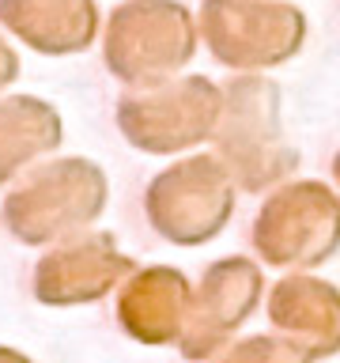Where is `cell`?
<instances>
[{
  "instance_id": "cell-14",
  "label": "cell",
  "mask_w": 340,
  "mask_h": 363,
  "mask_svg": "<svg viewBox=\"0 0 340 363\" xmlns=\"http://www.w3.org/2000/svg\"><path fill=\"white\" fill-rule=\"evenodd\" d=\"M212 363H310L291 340H283L280 333H257L242 337L231 348H223Z\"/></svg>"
},
{
  "instance_id": "cell-7",
  "label": "cell",
  "mask_w": 340,
  "mask_h": 363,
  "mask_svg": "<svg viewBox=\"0 0 340 363\" xmlns=\"http://www.w3.org/2000/svg\"><path fill=\"white\" fill-rule=\"evenodd\" d=\"M193 53V27L174 0H132L113 11L106 61L129 84H155Z\"/></svg>"
},
{
  "instance_id": "cell-4",
  "label": "cell",
  "mask_w": 340,
  "mask_h": 363,
  "mask_svg": "<svg viewBox=\"0 0 340 363\" xmlns=\"http://www.w3.org/2000/svg\"><path fill=\"white\" fill-rule=\"evenodd\" d=\"M234 182L215 155H189L155 174L144 189V216L159 238L204 246L231 223Z\"/></svg>"
},
{
  "instance_id": "cell-5",
  "label": "cell",
  "mask_w": 340,
  "mask_h": 363,
  "mask_svg": "<svg viewBox=\"0 0 340 363\" xmlns=\"http://www.w3.org/2000/svg\"><path fill=\"white\" fill-rule=\"evenodd\" d=\"M223 91L212 79L189 76L166 87L125 95L118 106V125L125 140L147 155H174L204 144L220 125Z\"/></svg>"
},
{
  "instance_id": "cell-11",
  "label": "cell",
  "mask_w": 340,
  "mask_h": 363,
  "mask_svg": "<svg viewBox=\"0 0 340 363\" xmlns=\"http://www.w3.org/2000/svg\"><path fill=\"white\" fill-rule=\"evenodd\" d=\"M193 284L174 265L136 269L118 291V325L136 345H178L186 329Z\"/></svg>"
},
{
  "instance_id": "cell-3",
  "label": "cell",
  "mask_w": 340,
  "mask_h": 363,
  "mask_svg": "<svg viewBox=\"0 0 340 363\" xmlns=\"http://www.w3.org/2000/svg\"><path fill=\"white\" fill-rule=\"evenodd\" d=\"M261 265L306 272L340 254V193L325 182L295 178L265 197L254 216Z\"/></svg>"
},
{
  "instance_id": "cell-1",
  "label": "cell",
  "mask_w": 340,
  "mask_h": 363,
  "mask_svg": "<svg viewBox=\"0 0 340 363\" xmlns=\"http://www.w3.org/2000/svg\"><path fill=\"white\" fill-rule=\"evenodd\" d=\"M212 144L215 159L242 193L276 189L299 167V152L288 144L280 125V87L272 79L246 76L223 91Z\"/></svg>"
},
{
  "instance_id": "cell-15",
  "label": "cell",
  "mask_w": 340,
  "mask_h": 363,
  "mask_svg": "<svg viewBox=\"0 0 340 363\" xmlns=\"http://www.w3.org/2000/svg\"><path fill=\"white\" fill-rule=\"evenodd\" d=\"M16 72H19V61L11 57V50L4 42H0V87H8L11 79H16Z\"/></svg>"
},
{
  "instance_id": "cell-9",
  "label": "cell",
  "mask_w": 340,
  "mask_h": 363,
  "mask_svg": "<svg viewBox=\"0 0 340 363\" xmlns=\"http://www.w3.org/2000/svg\"><path fill=\"white\" fill-rule=\"evenodd\" d=\"M136 272L132 257L110 231H79L61 238L34 265V299L42 306H84L121 288Z\"/></svg>"
},
{
  "instance_id": "cell-2",
  "label": "cell",
  "mask_w": 340,
  "mask_h": 363,
  "mask_svg": "<svg viewBox=\"0 0 340 363\" xmlns=\"http://www.w3.org/2000/svg\"><path fill=\"white\" fill-rule=\"evenodd\" d=\"M110 182L91 159H53L30 167L4 197V223L23 246H53L87 231L106 212Z\"/></svg>"
},
{
  "instance_id": "cell-6",
  "label": "cell",
  "mask_w": 340,
  "mask_h": 363,
  "mask_svg": "<svg viewBox=\"0 0 340 363\" xmlns=\"http://www.w3.org/2000/svg\"><path fill=\"white\" fill-rule=\"evenodd\" d=\"M204 38L220 65L272 68L299 53L306 19L299 8L280 0H208Z\"/></svg>"
},
{
  "instance_id": "cell-8",
  "label": "cell",
  "mask_w": 340,
  "mask_h": 363,
  "mask_svg": "<svg viewBox=\"0 0 340 363\" xmlns=\"http://www.w3.org/2000/svg\"><path fill=\"white\" fill-rule=\"evenodd\" d=\"M265 295L261 265L249 257H220L204 269V277L193 288L186 329L178 337V348L186 359H215L227 348L246 318L257 311Z\"/></svg>"
},
{
  "instance_id": "cell-12",
  "label": "cell",
  "mask_w": 340,
  "mask_h": 363,
  "mask_svg": "<svg viewBox=\"0 0 340 363\" xmlns=\"http://www.w3.org/2000/svg\"><path fill=\"white\" fill-rule=\"evenodd\" d=\"M0 16L42 53H72L95 38L91 0H0Z\"/></svg>"
},
{
  "instance_id": "cell-13",
  "label": "cell",
  "mask_w": 340,
  "mask_h": 363,
  "mask_svg": "<svg viewBox=\"0 0 340 363\" xmlns=\"http://www.w3.org/2000/svg\"><path fill=\"white\" fill-rule=\"evenodd\" d=\"M61 147V118L38 99L0 102V186Z\"/></svg>"
},
{
  "instance_id": "cell-16",
  "label": "cell",
  "mask_w": 340,
  "mask_h": 363,
  "mask_svg": "<svg viewBox=\"0 0 340 363\" xmlns=\"http://www.w3.org/2000/svg\"><path fill=\"white\" fill-rule=\"evenodd\" d=\"M0 363H30V359L23 356V352H16V348H4V345H0Z\"/></svg>"
},
{
  "instance_id": "cell-10",
  "label": "cell",
  "mask_w": 340,
  "mask_h": 363,
  "mask_svg": "<svg viewBox=\"0 0 340 363\" xmlns=\"http://www.w3.org/2000/svg\"><path fill=\"white\" fill-rule=\"evenodd\" d=\"M272 329L291 340L306 359H329L340 352V288L310 272H288L265 299Z\"/></svg>"
},
{
  "instance_id": "cell-17",
  "label": "cell",
  "mask_w": 340,
  "mask_h": 363,
  "mask_svg": "<svg viewBox=\"0 0 340 363\" xmlns=\"http://www.w3.org/2000/svg\"><path fill=\"white\" fill-rule=\"evenodd\" d=\"M333 182H336V193H340V152L333 155Z\"/></svg>"
}]
</instances>
